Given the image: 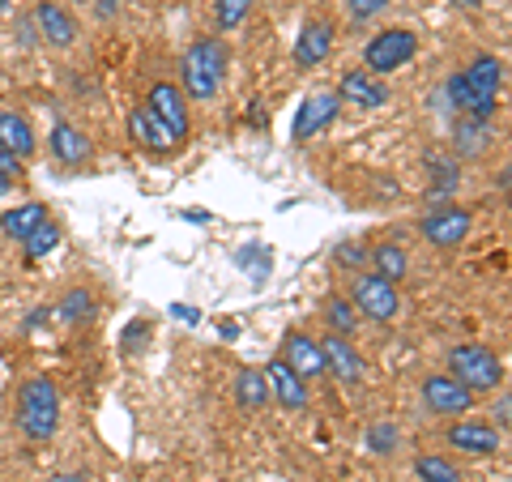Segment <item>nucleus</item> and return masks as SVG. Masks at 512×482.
Segmentation results:
<instances>
[{
    "mask_svg": "<svg viewBox=\"0 0 512 482\" xmlns=\"http://www.w3.org/2000/svg\"><path fill=\"white\" fill-rule=\"evenodd\" d=\"M265 380H269V389H274V397L286 410H308V380H299L282 359H274L265 367Z\"/></svg>",
    "mask_w": 512,
    "mask_h": 482,
    "instance_id": "f3484780",
    "label": "nucleus"
},
{
    "mask_svg": "<svg viewBox=\"0 0 512 482\" xmlns=\"http://www.w3.org/2000/svg\"><path fill=\"white\" fill-rule=\"evenodd\" d=\"M99 13H103V18H111V13H116V0H103Z\"/></svg>",
    "mask_w": 512,
    "mask_h": 482,
    "instance_id": "c9c22d12",
    "label": "nucleus"
},
{
    "mask_svg": "<svg viewBox=\"0 0 512 482\" xmlns=\"http://www.w3.org/2000/svg\"><path fill=\"white\" fill-rule=\"evenodd\" d=\"M9 184H13L9 175H0V197H5V192H9Z\"/></svg>",
    "mask_w": 512,
    "mask_h": 482,
    "instance_id": "e433bc0d",
    "label": "nucleus"
},
{
    "mask_svg": "<svg viewBox=\"0 0 512 482\" xmlns=\"http://www.w3.org/2000/svg\"><path fill=\"white\" fill-rule=\"evenodd\" d=\"M13 171H22V158L0 146V175H9V180H13Z\"/></svg>",
    "mask_w": 512,
    "mask_h": 482,
    "instance_id": "72a5a7b5",
    "label": "nucleus"
},
{
    "mask_svg": "<svg viewBox=\"0 0 512 482\" xmlns=\"http://www.w3.org/2000/svg\"><path fill=\"white\" fill-rule=\"evenodd\" d=\"M18 427L30 440H52L60 427V393L52 376H30L18 389Z\"/></svg>",
    "mask_w": 512,
    "mask_h": 482,
    "instance_id": "f257e3e1",
    "label": "nucleus"
},
{
    "mask_svg": "<svg viewBox=\"0 0 512 482\" xmlns=\"http://www.w3.org/2000/svg\"><path fill=\"white\" fill-rule=\"evenodd\" d=\"M47 218V210L39 201H26V205H18V210H9V214H0V231H5L9 239H26L30 231L39 227V222Z\"/></svg>",
    "mask_w": 512,
    "mask_h": 482,
    "instance_id": "b1692460",
    "label": "nucleus"
},
{
    "mask_svg": "<svg viewBox=\"0 0 512 482\" xmlns=\"http://www.w3.org/2000/svg\"><path fill=\"white\" fill-rule=\"evenodd\" d=\"M423 401H427L431 414H444V419H461L466 410H474V393L457 376H427Z\"/></svg>",
    "mask_w": 512,
    "mask_h": 482,
    "instance_id": "423d86ee",
    "label": "nucleus"
},
{
    "mask_svg": "<svg viewBox=\"0 0 512 482\" xmlns=\"http://www.w3.org/2000/svg\"><path fill=\"white\" fill-rule=\"evenodd\" d=\"M346 9L355 22H367V18H376V13L389 9V0H346Z\"/></svg>",
    "mask_w": 512,
    "mask_h": 482,
    "instance_id": "473e14b6",
    "label": "nucleus"
},
{
    "mask_svg": "<svg viewBox=\"0 0 512 482\" xmlns=\"http://www.w3.org/2000/svg\"><path fill=\"white\" fill-rule=\"evenodd\" d=\"M5 9H9V0H0V13H5Z\"/></svg>",
    "mask_w": 512,
    "mask_h": 482,
    "instance_id": "58836bf2",
    "label": "nucleus"
},
{
    "mask_svg": "<svg viewBox=\"0 0 512 482\" xmlns=\"http://www.w3.org/2000/svg\"><path fill=\"white\" fill-rule=\"evenodd\" d=\"M414 474L423 482H461V470L448 457H419L414 461Z\"/></svg>",
    "mask_w": 512,
    "mask_h": 482,
    "instance_id": "bb28decb",
    "label": "nucleus"
},
{
    "mask_svg": "<svg viewBox=\"0 0 512 482\" xmlns=\"http://www.w3.org/2000/svg\"><path fill=\"white\" fill-rule=\"evenodd\" d=\"M329 47H333V26L329 22H320V18L303 22L299 39H295V64L299 69H316V64H325Z\"/></svg>",
    "mask_w": 512,
    "mask_h": 482,
    "instance_id": "f8f14e48",
    "label": "nucleus"
},
{
    "mask_svg": "<svg viewBox=\"0 0 512 482\" xmlns=\"http://www.w3.org/2000/svg\"><path fill=\"white\" fill-rule=\"evenodd\" d=\"M0 146L18 158L35 154V133H30V120L18 116V111H0Z\"/></svg>",
    "mask_w": 512,
    "mask_h": 482,
    "instance_id": "6ab92c4d",
    "label": "nucleus"
},
{
    "mask_svg": "<svg viewBox=\"0 0 512 482\" xmlns=\"http://www.w3.org/2000/svg\"><path fill=\"white\" fill-rule=\"evenodd\" d=\"M367 261H372L380 278H389V282H402L410 273V256H406L402 244H376L372 252H367Z\"/></svg>",
    "mask_w": 512,
    "mask_h": 482,
    "instance_id": "4be33fe9",
    "label": "nucleus"
},
{
    "mask_svg": "<svg viewBox=\"0 0 512 482\" xmlns=\"http://www.w3.org/2000/svg\"><path fill=\"white\" fill-rule=\"evenodd\" d=\"M146 107L154 111L158 120H163L171 133H175V141H184L188 137V103H184V90L180 86H171V82H158L154 90H150V99H146Z\"/></svg>",
    "mask_w": 512,
    "mask_h": 482,
    "instance_id": "1a4fd4ad",
    "label": "nucleus"
},
{
    "mask_svg": "<svg viewBox=\"0 0 512 482\" xmlns=\"http://www.w3.org/2000/svg\"><path fill=\"white\" fill-rule=\"evenodd\" d=\"M52 482H90V478L86 474H56Z\"/></svg>",
    "mask_w": 512,
    "mask_h": 482,
    "instance_id": "f704fd0d",
    "label": "nucleus"
},
{
    "mask_svg": "<svg viewBox=\"0 0 512 482\" xmlns=\"http://www.w3.org/2000/svg\"><path fill=\"white\" fill-rule=\"evenodd\" d=\"M448 444L461 448V453L487 457V453H500L504 436H500V431H495L491 423H470V419H461V423L448 427Z\"/></svg>",
    "mask_w": 512,
    "mask_h": 482,
    "instance_id": "9d476101",
    "label": "nucleus"
},
{
    "mask_svg": "<svg viewBox=\"0 0 512 482\" xmlns=\"http://www.w3.org/2000/svg\"><path fill=\"white\" fill-rule=\"evenodd\" d=\"M222 73H227V43L222 39H197L188 47V56L180 64L184 77V94L188 99H214L222 86Z\"/></svg>",
    "mask_w": 512,
    "mask_h": 482,
    "instance_id": "f03ea898",
    "label": "nucleus"
},
{
    "mask_svg": "<svg viewBox=\"0 0 512 482\" xmlns=\"http://www.w3.org/2000/svg\"><path fill=\"white\" fill-rule=\"evenodd\" d=\"M128 133H133L146 150H158V154H167V150L180 146V141H175V133H171V128H167L163 120L154 116L150 107H137L133 116H128Z\"/></svg>",
    "mask_w": 512,
    "mask_h": 482,
    "instance_id": "dca6fc26",
    "label": "nucleus"
},
{
    "mask_svg": "<svg viewBox=\"0 0 512 482\" xmlns=\"http://www.w3.org/2000/svg\"><path fill=\"white\" fill-rule=\"evenodd\" d=\"M235 401H239V410H248L256 414L269 401V380L265 372H256V367H244V372L235 376Z\"/></svg>",
    "mask_w": 512,
    "mask_h": 482,
    "instance_id": "412c9836",
    "label": "nucleus"
},
{
    "mask_svg": "<svg viewBox=\"0 0 512 482\" xmlns=\"http://www.w3.org/2000/svg\"><path fill=\"white\" fill-rule=\"evenodd\" d=\"M320 355H325V367L338 380H346V384L363 380V359H359V350L346 342V333H329L325 346H320Z\"/></svg>",
    "mask_w": 512,
    "mask_h": 482,
    "instance_id": "ddd939ff",
    "label": "nucleus"
},
{
    "mask_svg": "<svg viewBox=\"0 0 512 482\" xmlns=\"http://www.w3.org/2000/svg\"><path fill=\"white\" fill-rule=\"evenodd\" d=\"M466 82L478 86V90H487V94H500V86H504V60L478 56L470 69H466Z\"/></svg>",
    "mask_w": 512,
    "mask_h": 482,
    "instance_id": "393cba45",
    "label": "nucleus"
},
{
    "mask_svg": "<svg viewBox=\"0 0 512 482\" xmlns=\"http://www.w3.org/2000/svg\"><path fill=\"white\" fill-rule=\"evenodd\" d=\"M325 320L338 333H350V329L359 325V312H355V303H346V299L333 295V299H325Z\"/></svg>",
    "mask_w": 512,
    "mask_h": 482,
    "instance_id": "c756f323",
    "label": "nucleus"
},
{
    "mask_svg": "<svg viewBox=\"0 0 512 482\" xmlns=\"http://www.w3.org/2000/svg\"><path fill=\"white\" fill-rule=\"evenodd\" d=\"M338 107H342L338 94H312V99H303L291 137H295V141H312L316 133H325V128L338 120Z\"/></svg>",
    "mask_w": 512,
    "mask_h": 482,
    "instance_id": "6e6552de",
    "label": "nucleus"
},
{
    "mask_svg": "<svg viewBox=\"0 0 512 482\" xmlns=\"http://www.w3.org/2000/svg\"><path fill=\"white\" fill-rule=\"evenodd\" d=\"M282 363L291 367L299 380H316V376H325V372H329V367H325V355H320V342H312V337H303V333H291V337H286Z\"/></svg>",
    "mask_w": 512,
    "mask_h": 482,
    "instance_id": "9b49d317",
    "label": "nucleus"
},
{
    "mask_svg": "<svg viewBox=\"0 0 512 482\" xmlns=\"http://www.w3.org/2000/svg\"><path fill=\"white\" fill-rule=\"evenodd\" d=\"M397 440H402V436H397V427H393V423H376V427H367V448H372L376 457L393 453Z\"/></svg>",
    "mask_w": 512,
    "mask_h": 482,
    "instance_id": "7c9ffc66",
    "label": "nucleus"
},
{
    "mask_svg": "<svg viewBox=\"0 0 512 482\" xmlns=\"http://www.w3.org/2000/svg\"><path fill=\"white\" fill-rule=\"evenodd\" d=\"M52 154L60 158L64 167H82L86 158H90V141L77 133L73 124H56L52 128Z\"/></svg>",
    "mask_w": 512,
    "mask_h": 482,
    "instance_id": "aec40b11",
    "label": "nucleus"
},
{
    "mask_svg": "<svg viewBox=\"0 0 512 482\" xmlns=\"http://www.w3.org/2000/svg\"><path fill=\"white\" fill-rule=\"evenodd\" d=\"M491 137H495L491 120H470V116H461V124H457V154H461V158L483 154V150L491 146Z\"/></svg>",
    "mask_w": 512,
    "mask_h": 482,
    "instance_id": "5701e85b",
    "label": "nucleus"
},
{
    "mask_svg": "<svg viewBox=\"0 0 512 482\" xmlns=\"http://www.w3.org/2000/svg\"><path fill=\"white\" fill-rule=\"evenodd\" d=\"M333 261H338L342 269H363L367 265V248L359 244V239H346V244H338V248H333Z\"/></svg>",
    "mask_w": 512,
    "mask_h": 482,
    "instance_id": "2f4dec72",
    "label": "nucleus"
},
{
    "mask_svg": "<svg viewBox=\"0 0 512 482\" xmlns=\"http://www.w3.org/2000/svg\"><path fill=\"white\" fill-rule=\"evenodd\" d=\"M338 99L342 103H355V107H384V103H389V90L376 82V73L350 69L342 77V86H338Z\"/></svg>",
    "mask_w": 512,
    "mask_h": 482,
    "instance_id": "2eb2a0df",
    "label": "nucleus"
},
{
    "mask_svg": "<svg viewBox=\"0 0 512 482\" xmlns=\"http://www.w3.org/2000/svg\"><path fill=\"white\" fill-rule=\"evenodd\" d=\"M457 5H470L474 9V5H483V0H457Z\"/></svg>",
    "mask_w": 512,
    "mask_h": 482,
    "instance_id": "4c0bfd02",
    "label": "nucleus"
},
{
    "mask_svg": "<svg viewBox=\"0 0 512 482\" xmlns=\"http://www.w3.org/2000/svg\"><path fill=\"white\" fill-rule=\"evenodd\" d=\"M414 52H419L414 30H380V35L367 43L363 64H367V73H393V69H402V64H410Z\"/></svg>",
    "mask_w": 512,
    "mask_h": 482,
    "instance_id": "39448f33",
    "label": "nucleus"
},
{
    "mask_svg": "<svg viewBox=\"0 0 512 482\" xmlns=\"http://www.w3.org/2000/svg\"><path fill=\"white\" fill-rule=\"evenodd\" d=\"M94 316V295L90 291H69L60 299V320H69V325H82V320Z\"/></svg>",
    "mask_w": 512,
    "mask_h": 482,
    "instance_id": "cd10ccee",
    "label": "nucleus"
},
{
    "mask_svg": "<svg viewBox=\"0 0 512 482\" xmlns=\"http://www.w3.org/2000/svg\"><path fill=\"white\" fill-rule=\"evenodd\" d=\"M35 26L52 47H73V39H77V22L60 5H52V0H43L35 9Z\"/></svg>",
    "mask_w": 512,
    "mask_h": 482,
    "instance_id": "a211bd4d",
    "label": "nucleus"
},
{
    "mask_svg": "<svg viewBox=\"0 0 512 482\" xmlns=\"http://www.w3.org/2000/svg\"><path fill=\"white\" fill-rule=\"evenodd\" d=\"M56 244H60V231H56V222H39L35 231H30L26 239H22V248H26V261H43L47 252H56Z\"/></svg>",
    "mask_w": 512,
    "mask_h": 482,
    "instance_id": "a878e982",
    "label": "nucleus"
},
{
    "mask_svg": "<svg viewBox=\"0 0 512 482\" xmlns=\"http://www.w3.org/2000/svg\"><path fill=\"white\" fill-rule=\"evenodd\" d=\"M350 303H355L359 316L376 320V325H389V320L402 312V295H397V282L380 278V273H363V278H355Z\"/></svg>",
    "mask_w": 512,
    "mask_h": 482,
    "instance_id": "20e7f679",
    "label": "nucleus"
},
{
    "mask_svg": "<svg viewBox=\"0 0 512 482\" xmlns=\"http://www.w3.org/2000/svg\"><path fill=\"white\" fill-rule=\"evenodd\" d=\"M448 99H453V107L461 111V116H470V120H491L495 116V94L470 86L466 73L448 77Z\"/></svg>",
    "mask_w": 512,
    "mask_h": 482,
    "instance_id": "4468645a",
    "label": "nucleus"
},
{
    "mask_svg": "<svg viewBox=\"0 0 512 482\" xmlns=\"http://www.w3.org/2000/svg\"><path fill=\"white\" fill-rule=\"evenodd\" d=\"M419 231L427 244H436V248H457L461 239L470 235V210H461V205H440V210H431L423 222H419Z\"/></svg>",
    "mask_w": 512,
    "mask_h": 482,
    "instance_id": "0eeeda50",
    "label": "nucleus"
},
{
    "mask_svg": "<svg viewBox=\"0 0 512 482\" xmlns=\"http://www.w3.org/2000/svg\"><path fill=\"white\" fill-rule=\"evenodd\" d=\"M248 13H252V0H214V22H218V30L244 26Z\"/></svg>",
    "mask_w": 512,
    "mask_h": 482,
    "instance_id": "c85d7f7f",
    "label": "nucleus"
},
{
    "mask_svg": "<svg viewBox=\"0 0 512 482\" xmlns=\"http://www.w3.org/2000/svg\"><path fill=\"white\" fill-rule=\"evenodd\" d=\"M448 376H457L470 393H491L504 384V363L495 359V350L466 342V346H453L448 350Z\"/></svg>",
    "mask_w": 512,
    "mask_h": 482,
    "instance_id": "7ed1b4c3",
    "label": "nucleus"
}]
</instances>
